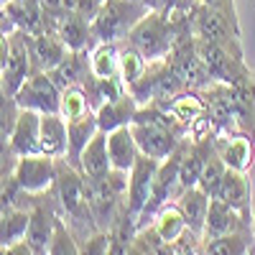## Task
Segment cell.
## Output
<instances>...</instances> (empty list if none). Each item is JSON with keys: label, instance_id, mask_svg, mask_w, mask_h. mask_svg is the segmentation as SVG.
Wrapping results in <instances>:
<instances>
[{"label": "cell", "instance_id": "484cf974", "mask_svg": "<svg viewBox=\"0 0 255 255\" xmlns=\"http://www.w3.org/2000/svg\"><path fill=\"white\" fill-rule=\"evenodd\" d=\"M217 199H222L225 204H230L232 209L243 212L248 217V199H250V186L243 171H235V168H227V174L222 179V186L217 191Z\"/></svg>", "mask_w": 255, "mask_h": 255}, {"label": "cell", "instance_id": "6da1fadb", "mask_svg": "<svg viewBox=\"0 0 255 255\" xmlns=\"http://www.w3.org/2000/svg\"><path fill=\"white\" fill-rule=\"evenodd\" d=\"M148 13L151 8L133 3V0H105L102 10L92 20L95 41L97 44H120Z\"/></svg>", "mask_w": 255, "mask_h": 255}, {"label": "cell", "instance_id": "d6a6232c", "mask_svg": "<svg viewBox=\"0 0 255 255\" xmlns=\"http://www.w3.org/2000/svg\"><path fill=\"white\" fill-rule=\"evenodd\" d=\"M225 174H227V163L222 161V156L217 153V148H215V151L209 153V158H207V166H204V171H202L199 186L207 191L209 197H217Z\"/></svg>", "mask_w": 255, "mask_h": 255}, {"label": "cell", "instance_id": "ac0fdd59", "mask_svg": "<svg viewBox=\"0 0 255 255\" xmlns=\"http://www.w3.org/2000/svg\"><path fill=\"white\" fill-rule=\"evenodd\" d=\"M108 153H110V163L113 168H120V171H133V166L140 156V148L135 143L133 135V128L130 125H123L118 130L108 133Z\"/></svg>", "mask_w": 255, "mask_h": 255}, {"label": "cell", "instance_id": "3957f363", "mask_svg": "<svg viewBox=\"0 0 255 255\" xmlns=\"http://www.w3.org/2000/svg\"><path fill=\"white\" fill-rule=\"evenodd\" d=\"M33 72L36 69H33V54H31V33L13 31L3 36V64H0L3 97H15Z\"/></svg>", "mask_w": 255, "mask_h": 255}, {"label": "cell", "instance_id": "ba28073f", "mask_svg": "<svg viewBox=\"0 0 255 255\" xmlns=\"http://www.w3.org/2000/svg\"><path fill=\"white\" fill-rule=\"evenodd\" d=\"M123 194L110 184V179H87V202H90V212L97 222L100 230H113L118 215H120V204Z\"/></svg>", "mask_w": 255, "mask_h": 255}, {"label": "cell", "instance_id": "1f68e13d", "mask_svg": "<svg viewBox=\"0 0 255 255\" xmlns=\"http://www.w3.org/2000/svg\"><path fill=\"white\" fill-rule=\"evenodd\" d=\"M248 250H250L248 230L204 240V255H248Z\"/></svg>", "mask_w": 255, "mask_h": 255}, {"label": "cell", "instance_id": "4316f807", "mask_svg": "<svg viewBox=\"0 0 255 255\" xmlns=\"http://www.w3.org/2000/svg\"><path fill=\"white\" fill-rule=\"evenodd\" d=\"M153 232L166 243V245H174L179 238H184L189 232V225H186V217L179 204H171V207H163L158 215H156V222H153Z\"/></svg>", "mask_w": 255, "mask_h": 255}, {"label": "cell", "instance_id": "836d02e7", "mask_svg": "<svg viewBox=\"0 0 255 255\" xmlns=\"http://www.w3.org/2000/svg\"><path fill=\"white\" fill-rule=\"evenodd\" d=\"M49 255H82V250L77 248V240L72 235V230L64 225V220H56V230H54V240H51Z\"/></svg>", "mask_w": 255, "mask_h": 255}, {"label": "cell", "instance_id": "74e56055", "mask_svg": "<svg viewBox=\"0 0 255 255\" xmlns=\"http://www.w3.org/2000/svg\"><path fill=\"white\" fill-rule=\"evenodd\" d=\"M3 255H36L28 240H18L13 245H3Z\"/></svg>", "mask_w": 255, "mask_h": 255}, {"label": "cell", "instance_id": "9c48e42d", "mask_svg": "<svg viewBox=\"0 0 255 255\" xmlns=\"http://www.w3.org/2000/svg\"><path fill=\"white\" fill-rule=\"evenodd\" d=\"M130 128H133V135H135V143L140 148V153L153 156L158 161L168 158L184 140L174 130H168V128H163L158 123H151V120H133Z\"/></svg>", "mask_w": 255, "mask_h": 255}, {"label": "cell", "instance_id": "4dcf8cb0", "mask_svg": "<svg viewBox=\"0 0 255 255\" xmlns=\"http://www.w3.org/2000/svg\"><path fill=\"white\" fill-rule=\"evenodd\" d=\"M95 110V105H92V97L90 92L82 87H67L61 92V110L59 115L64 120H74V118H82V115H87Z\"/></svg>", "mask_w": 255, "mask_h": 255}, {"label": "cell", "instance_id": "f546056e", "mask_svg": "<svg viewBox=\"0 0 255 255\" xmlns=\"http://www.w3.org/2000/svg\"><path fill=\"white\" fill-rule=\"evenodd\" d=\"M148 67H151V61H148L138 49H133L130 44H125L123 41V46H120V79L125 82V87H133V84L148 72Z\"/></svg>", "mask_w": 255, "mask_h": 255}, {"label": "cell", "instance_id": "8992f818", "mask_svg": "<svg viewBox=\"0 0 255 255\" xmlns=\"http://www.w3.org/2000/svg\"><path fill=\"white\" fill-rule=\"evenodd\" d=\"M18 108L23 110H36L41 115H54L61 110V90L51 79L49 72H33L26 84L15 95Z\"/></svg>", "mask_w": 255, "mask_h": 255}, {"label": "cell", "instance_id": "e575fe53", "mask_svg": "<svg viewBox=\"0 0 255 255\" xmlns=\"http://www.w3.org/2000/svg\"><path fill=\"white\" fill-rule=\"evenodd\" d=\"M110 240H113L110 232H105V230L95 232V235H90L87 240H84L82 255H108V250H110Z\"/></svg>", "mask_w": 255, "mask_h": 255}, {"label": "cell", "instance_id": "ab89813d", "mask_svg": "<svg viewBox=\"0 0 255 255\" xmlns=\"http://www.w3.org/2000/svg\"><path fill=\"white\" fill-rule=\"evenodd\" d=\"M248 255H255V245H250V250H248Z\"/></svg>", "mask_w": 255, "mask_h": 255}, {"label": "cell", "instance_id": "5bb4252c", "mask_svg": "<svg viewBox=\"0 0 255 255\" xmlns=\"http://www.w3.org/2000/svg\"><path fill=\"white\" fill-rule=\"evenodd\" d=\"M54 31L64 38L69 51H87V49H95L92 44H97L95 33H92V23L74 10L59 13L54 18Z\"/></svg>", "mask_w": 255, "mask_h": 255}, {"label": "cell", "instance_id": "277c9868", "mask_svg": "<svg viewBox=\"0 0 255 255\" xmlns=\"http://www.w3.org/2000/svg\"><path fill=\"white\" fill-rule=\"evenodd\" d=\"M174 41H176V28L166 18V13L151 10L130 31V36L125 38V44L138 49L148 61H158V59H168V54L174 49Z\"/></svg>", "mask_w": 255, "mask_h": 255}, {"label": "cell", "instance_id": "f35d334b", "mask_svg": "<svg viewBox=\"0 0 255 255\" xmlns=\"http://www.w3.org/2000/svg\"><path fill=\"white\" fill-rule=\"evenodd\" d=\"M133 3H140V5L151 8V10H166V5L171 3V0H133Z\"/></svg>", "mask_w": 255, "mask_h": 255}, {"label": "cell", "instance_id": "f1b7e54d", "mask_svg": "<svg viewBox=\"0 0 255 255\" xmlns=\"http://www.w3.org/2000/svg\"><path fill=\"white\" fill-rule=\"evenodd\" d=\"M31 222V209H20L13 204H3V245H13L18 240H26Z\"/></svg>", "mask_w": 255, "mask_h": 255}, {"label": "cell", "instance_id": "2e32d148", "mask_svg": "<svg viewBox=\"0 0 255 255\" xmlns=\"http://www.w3.org/2000/svg\"><path fill=\"white\" fill-rule=\"evenodd\" d=\"M248 217L243 212L232 209L230 204H225L222 199L212 197L209 202V215H207V225H204V235L202 240H212V238H222V235H232V232H243L248 230Z\"/></svg>", "mask_w": 255, "mask_h": 255}, {"label": "cell", "instance_id": "52a82bcc", "mask_svg": "<svg viewBox=\"0 0 255 255\" xmlns=\"http://www.w3.org/2000/svg\"><path fill=\"white\" fill-rule=\"evenodd\" d=\"M18 186L26 194H41L49 191V186L56 184V158L44 156V153H31V156H20L15 161V168L10 174Z\"/></svg>", "mask_w": 255, "mask_h": 255}, {"label": "cell", "instance_id": "d6986e66", "mask_svg": "<svg viewBox=\"0 0 255 255\" xmlns=\"http://www.w3.org/2000/svg\"><path fill=\"white\" fill-rule=\"evenodd\" d=\"M79 171L84 174V179H105L113 171L110 153H108V133L105 130H97L95 138L87 143V148L82 151Z\"/></svg>", "mask_w": 255, "mask_h": 255}, {"label": "cell", "instance_id": "7c38bea8", "mask_svg": "<svg viewBox=\"0 0 255 255\" xmlns=\"http://www.w3.org/2000/svg\"><path fill=\"white\" fill-rule=\"evenodd\" d=\"M41 113L36 110H23L20 108L18 113V120L13 125L10 135L5 138L8 140V153L10 156H31V153H38V140H41Z\"/></svg>", "mask_w": 255, "mask_h": 255}, {"label": "cell", "instance_id": "d4e9b609", "mask_svg": "<svg viewBox=\"0 0 255 255\" xmlns=\"http://www.w3.org/2000/svg\"><path fill=\"white\" fill-rule=\"evenodd\" d=\"M67 130H69V153H67V161L74 163L79 168V156L82 151L87 148V143L95 138V133L100 130V123H97V113H87L82 118H74V120H67Z\"/></svg>", "mask_w": 255, "mask_h": 255}, {"label": "cell", "instance_id": "9a60e30c", "mask_svg": "<svg viewBox=\"0 0 255 255\" xmlns=\"http://www.w3.org/2000/svg\"><path fill=\"white\" fill-rule=\"evenodd\" d=\"M54 230H56V215L49 202H33L31 204V222L26 240L33 248L36 255H49L51 240H54Z\"/></svg>", "mask_w": 255, "mask_h": 255}, {"label": "cell", "instance_id": "8d00e7d4", "mask_svg": "<svg viewBox=\"0 0 255 255\" xmlns=\"http://www.w3.org/2000/svg\"><path fill=\"white\" fill-rule=\"evenodd\" d=\"M202 5H209V8H215L220 10L222 15H227L230 20H235L238 23V13H235V0H199Z\"/></svg>", "mask_w": 255, "mask_h": 255}, {"label": "cell", "instance_id": "44dd1931", "mask_svg": "<svg viewBox=\"0 0 255 255\" xmlns=\"http://www.w3.org/2000/svg\"><path fill=\"white\" fill-rule=\"evenodd\" d=\"M138 108H140V105L135 102V97L130 92H125L118 100L102 102L100 108L95 110L97 113V123H100V130L110 133V130H118V128H123V125H130L135 113H138Z\"/></svg>", "mask_w": 255, "mask_h": 255}, {"label": "cell", "instance_id": "603a6c76", "mask_svg": "<svg viewBox=\"0 0 255 255\" xmlns=\"http://www.w3.org/2000/svg\"><path fill=\"white\" fill-rule=\"evenodd\" d=\"M161 108L166 113H171L184 128H186V135H189V128L194 125L202 115H207V100L199 90H184L181 95H176L174 100L163 102Z\"/></svg>", "mask_w": 255, "mask_h": 255}, {"label": "cell", "instance_id": "8fae6325", "mask_svg": "<svg viewBox=\"0 0 255 255\" xmlns=\"http://www.w3.org/2000/svg\"><path fill=\"white\" fill-rule=\"evenodd\" d=\"M158 166L161 161L153 158V156H145L140 153L133 171H130V189H128V209L133 212L135 217L143 215V209L151 199V189H153V181H156V174H158Z\"/></svg>", "mask_w": 255, "mask_h": 255}, {"label": "cell", "instance_id": "83f0119b", "mask_svg": "<svg viewBox=\"0 0 255 255\" xmlns=\"http://www.w3.org/2000/svg\"><path fill=\"white\" fill-rule=\"evenodd\" d=\"M120 44H95L90 51V72L95 79L120 77Z\"/></svg>", "mask_w": 255, "mask_h": 255}, {"label": "cell", "instance_id": "7a4b0ae2", "mask_svg": "<svg viewBox=\"0 0 255 255\" xmlns=\"http://www.w3.org/2000/svg\"><path fill=\"white\" fill-rule=\"evenodd\" d=\"M56 197L61 209L72 217L74 227H84V222H95L92 212H90V202H87V179L74 163H69L67 158H56Z\"/></svg>", "mask_w": 255, "mask_h": 255}, {"label": "cell", "instance_id": "60d3db41", "mask_svg": "<svg viewBox=\"0 0 255 255\" xmlns=\"http://www.w3.org/2000/svg\"><path fill=\"white\" fill-rule=\"evenodd\" d=\"M253 230H255V220H253Z\"/></svg>", "mask_w": 255, "mask_h": 255}, {"label": "cell", "instance_id": "e0dca14e", "mask_svg": "<svg viewBox=\"0 0 255 255\" xmlns=\"http://www.w3.org/2000/svg\"><path fill=\"white\" fill-rule=\"evenodd\" d=\"M215 148L222 156V161L227 163V168L248 174L253 168V158H255V138L245 135V133H235V135H215Z\"/></svg>", "mask_w": 255, "mask_h": 255}, {"label": "cell", "instance_id": "5b68a950", "mask_svg": "<svg viewBox=\"0 0 255 255\" xmlns=\"http://www.w3.org/2000/svg\"><path fill=\"white\" fill-rule=\"evenodd\" d=\"M191 33H194V38H202V41H209V44L225 46L235 54H243L240 26L209 5L197 3L194 15H191Z\"/></svg>", "mask_w": 255, "mask_h": 255}, {"label": "cell", "instance_id": "d590c367", "mask_svg": "<svg viewBox=\"0 0 255 255\" xmlns=\"http://www.w3.org/2000/svg\"><path fill=\"white\" fill-rule=\"evenodd\" d=\"M102 3L105 0H72V10L79 13L82 18H87L90 23L97 18V13L102 10Z\"/></svg>", "mask_w": 255, "mask_h": 255}, {"label": "cell", "instance_id": "7402d4cb", "mask_svg": "<svg viewBox=\"0 0 255 255\" xmlns=\"http://www.w3.org/2000/svg\"><path fill=\"white\" fill-rule=\"evenodd\" d=\"M51 79L59 84V90L64 92L67 87H84V82L92 77L90 72V54L87 51H69L67 59H64L56 69L49 72Z\"/></svg>", "mask_w": 255, "mask_h": 255}, {"label": "cell", "instance_id": "4fadbf2b", "mask_svg": "<svg viewBox=\"0 0 255 255\" xmlns=\"http://www.w3.org/2000/svg\"><path fill=\"white\" fill-rule=\"evenodd\" d=\"M31 54H33L36 72H51L67 59L69 46L64 44V38L54 28H46V31L31 36Z\"/></svg>", "mask_w": 255, "mask_h": 255}, {"label": "cell", "instance_id": "30bf717a", "mask_svg": "<svg viewBox=\"0 0 255 255\" xmlns=\"http://www.w3.org/2000/svg\"><path fill=\"white\" fill-rule=\"evenodd\" d=\"M184 145H186V138L181 140V145L176 151L163 158L161 166H158V174H156V181H153V189H151V199H148L145 209H143V220L156 215V212L166 204V199L171 197L174 186H179V168H181V158H184Z\"/></svg>", "mask_w": 255, "mask_h": 255}, {"label": "cell", "instance_id": "cb8c5ba5", "mask_svg": "<svg viewBox=\"0 0 255 255\" xmlns=\"http://www.w3.org/2000/svg\"><path fill=\"white\" fill-rule=\"evenodd\" d=\"M209 202L212 197L202 186H191V189H184L181 197H179V207L186 217V225H189V232L194 235H204V225H207V215H209Z\"/></svg>", "mask_w": 255, "mask_h": 255}, {"label": "cell", "instance_id": "ffe728a7", "mask_svg": "<svg viewBox=\"0 0 255 255\" xmlns=\"http://www.w3.org/2000/svg\"><path fill=\"white\" fill-rule=\"evenodd\" d=\"M38 153L51 156V158H61V156L69 153V130H67V120H64L59 113L41 118Z\"/></svg>", "mask_w": 255, "mask_h": 255}]
</instances>
